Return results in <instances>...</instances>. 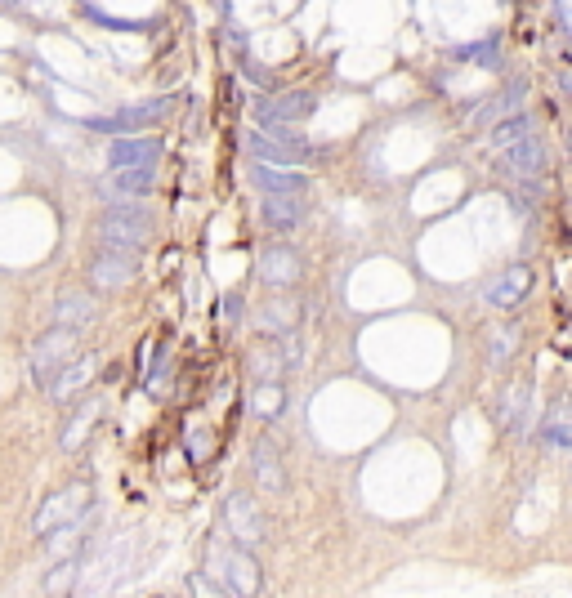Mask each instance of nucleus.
I'll list each match as a JSON object with an SVG mask.
<instances>
[{"label":"nucleus","mask_w":572,"mask_h":598,"mask_svg":"<svg viewBox=\"0 0 572 598\" xmlns=\"http://www.w3.org/2000/svg\"><path fill=\"white\" fill-rule=\"evenodd\" d=\"M219 563H224V572L215 581L228 585V594H260V567H255V558L246 549H224Z\"/></svg>","instance_id":"9"},{"label":"nucleus","mask_w":572,"mask_h":598,"mask_svg":"<svg viewBox=\"0 0 572 598\" xmlns=\"http://www.w3.org/2000/svg\"><path fill=\"white\" fill-rule=\"evenodd\" d=\"M541 447L550 451H572V398H559L555 407L546 411V420H541Z\"/></svg>","instance_id":"14"},{"label":"nucleus","mask_w":572,"mask_h":598,"mask_svg":"<svg viewBox=\"0 0 572 598\" xmlns=\"http://www.w3.org/2000/svg\"><path fill=\"white\" fill-rule=\"evenodd\" d=\"M300 273H304V268H300V250L282 246V241L260 255V277L269 286H295V282H300Z\"/></svg>","instance_id":"10"},{"label":"nucleus","mask_w":572,"mask_h":598,"mask_svg":"<svg viewBox=\"0 0 572 598\" xmlns=\"http://www.w3.org/2000/svg\"><path fill=\"white\" fill-rule=\"evenodd\" d=\"M519 353V326L505 322V326H492L488 331V366H505Z\"/></svg>","instance_id":"23"},{"label":"nucleus","mask_w":572,"mask_h":598,"mask_svg":"<svg viewBox=\"0 0 572 598\" xmlns=\"http://www.w3.org/2000/svg\"><path fill=\"white\" fill-rule=\"evenodd\" d=\"M224 523L228 532H233L242 545H260L264 540V518H260V505H255L246 491H237V496L224 500Z\"/></svg>","instance_id":"5"},{"label":"nucleus","mask_w":572,"mask_h":598,"mask_svg":"<svg viewBox=\"0 0 572 598\" xmlns=\"http://www.w3.org/2000/svg\"><path fill=\"white\" fill-rule=\"evenodd\" d=\"M564 90H568V94H572V76H564Z\"/></svg>","instance_id":"29"},{"label":"nucleus","mask_w":572,"mask_h":598,"mask_svg":"<svg viewBox=\"0 0 572 598\" xmlns=\"http://www.w3.org/2000/svg\"><path fill=\"white\" fill-rule=\"evenodd\" d=\"M286 366H291V362H286V353H282V344H278V340L251 353V371H255V380H260V384H264V380H278Z\"/></svg>","instance_id":"25"},{"label":"nucleus","mask_w":572,"mask_h":598,"mask_svg":"<svg viewBox=\"0 0 572 598\" xmlns=\"http://www.w3.org/2000/svg\"><path fill=\"white\" fill-rule=\"evenodd\" d=\"M523 94H528V85H510V90L505 94H492L488 103H479V108H474V125H497V117H510L514 108H519V99Z\"/></svg>","instance_id":"21"},{"label":"nucleus","mask_w":572,"mask_h":598,"mask_svg":"<svg viewBox=\"0 0 572 598\" xmlns=\"http://www.w3.org/2000/svg\"><path fill=\"white\" fill-rule=\"evenodd\" d=\"M85 514H90V487H85V482H72V487L54 491V496L41 505V514H36V536H50L54 527H68Z\"/></svg>","instance_id":"3"},{"label":"nucleus","mask_w":572,"mask_h":598,"mask_svg":"<svg viewBox=\"0 0 572 598\" xmlns=\"http://www.w3.org/2000/svg\"><path fill=\"white\" fill-rule=\"evenodd\" d=\"M251 179L260 183L264 192H286V197H304V192H309V175H300V170H291V166H269V161H255Z\"/></svg>","instance_id":"13"},{"label":"nucleus","mask_w":572,"mask_h":598,"mask_svg":"<svg viewBox=\"0 0 572 598\" xmlns=\"http://www.w3.org/2000/svg\"><path fill=\"white\" fill-rule=\"evenodd\" d=\"M528 134H537V125H532V117H523V112H510L505 121H497L492 125V148H510V143H519V139H528Z\"/></svg>","instance_id":"24"},{"label":"nucleus","mask_w":572,"mask_h":598,"mask_svg":"<svg viewBox=\"0 0 572 598\" xmlns=\"http://www.w3.org/2000/svg\"><path fill=\"white\" fill-rule=\"evenodd\" d=\"M264 326H269V331H291V326H295V304L278 299V304L264 313Z\"/></svg>","instance_id":"27"},{"label":"nucleus","mask_w":572,"mask_h":598,"mask_svg":"<svg viewBox=\"0 0 572 598\" xmlns=\"http://www.w3.org/2000/svg\"><path fill=\"white\" fill-rule=\"evenodd\" d=\"M72 581H76V563H63L59 572H50L45 590H50V594H63V590H72Z\"/></svg>","instance_id":"28"},{"label":"nucleus","mask_w":572,"mask_h":598,"mask_svg":"<svg viewBox=\"0 0 572 598\" xmlns=\"http://www.w3.org/2000/svg\"><path fill=\"white\" fill-rule=\"evenodd\" d=\"M278 407H282V389H278V380H264V389L255 393V411H260V416H278Z\"/></svg>","instance_id":"26"},{"label":"nucleus","mask_w":572,"mask_h":598,"mask_svg":"<svg viewBox=\"0 0 572 598\" xmlns=\"http://www.w3.org/2000/svg\"><path fill=\"white\" fill-rule=\"evenodd\" d=\"M497 420H501V429H510V433H523L532 420H537V398H532V384L528 380H514L510 389L501 393Z\"/></svg>","instance_id":"6"},{"label":"nucleus","mask_w":572,"mask_h":598,"mask_svg":"<svg viewBox=\"0 0 572 598\" xmlns=\"http://www.w3.org/2000/svg\"><path fill=\"white\" fill-rule=\"evenodd\" d=\"M139 273V250H121V246H103L99 259L90 264V282L99 291H121L126 282H135Z\"/></svg>","instance_id":"4"},{"label":"nucleus","mask_w":572,"mask_h":598,"mask_svg":"<svg viewBox=\"0 0 572 598\" xmlns=\"http://www.w3.org/2000/svg\"><path fill=\"white\" fill-rule=\"evenodd\" d=\"M251 469H255V482H260L264 491H282L286 487V469H282L273 442H260V447L251 451Z\"/></svg>","instance_id":"18"},{"label":"nucleus","mask_w":572,"mask_h":598,"mask_svg":"<svg viewBox=\"0 0 572 598\" xmlns=\"http://www.w3.org/2000/svg\"><path fill=\"white\" fill-rule=\"evenodd\" d=\"M148 188H152V166L108 170V179H103V197L108 201H139Z\"/></svg>","instance_id":"12"},{"label":"nucleus","mask_w":572,"mask_h":598,"mask_svg":"<svg viewBox=\"0 0 572 598\" xmlns=\"http://www.w3.org/2000/svg\"><path fill=\"white\" fill-rule=\"evenodd\" d=\"M90 375H94V358L76 353V358H72L68 366H63V371L54 375V380H50V389H45V393H50L54 402H63V398H72L76 389H85V384H90Z\"/></svg>","instance_id":"17"},{"label":"nucleus","mask_w":572,"mask_h":598,"mask_svg":"<svg viewBox=\"0 0 572 598\" xmlns=\"http://www.w3.org/2000/svg\"><path fill=\"white\" fill-rule=\"evenodd\" d=\"M170 112V99H152V103H143V108H126L121 117H112V121H94L99 130H139V125H152L157 117H166Z\"/></svg>","instance_id":"20"},{"label":"nucleus","mask_w":572,"mask_h":598,"mask_svg":"<svg viewBox=\"0 0 572 598\" xmlns=\"http://www.w3.org/2000/svg\"><path fill=\"white\" fill-rule=\"evenodd\" d=\"M528 286H532V268L528 264H510L505 273L497 277V282L483 291V299H488L492 308H514L523 295H528Z\"/></svg>","instance_id":"11"},{"label":"nucleus","mask_w":572,"mask_h":598,"mask_svg":"<svg viewBox=\"0 0 572 598\" xmlns=\"http://www.w3.org/2000/svg\"><path fill=\"white\" fill-rule=\"evenodd\" d=\"M90 322H94V299H90V295H81V291L59 295V304H54V326H72V331H85Z\"/></svg>","instance_id":"19"},{"label":"nucleus","mask_w":572,"mask_h":598,"mask_svg":"<svg viewBox=\"0 0 572 598\" xmlns=\"http://www.w3.org/2000/svg\"><path fill=\"white\" fill-rule=\"evenodd\" d=\"M76 358V331L72 326H54L50 335H41L32 349V375L41 389H50V380Z\"/></svg>","instance_id":"2"},{"label":"nucleus","mask_w":572,"mask_h":598,"mask_svg":"<svg viewBox=\"0 0 572 598\" xmlns=\"http://www.w3.org/2000/svg\"><path fill=\"white\" fill-rule=\"evenodd\" d=\"M161 157V143L157 139H117L108 148V166L112 170H126V166H157Z\"/></svg>","instance_id":"15"},{"label":"nucleus","mask_w":572,"mask_h":598,"mask_svg":"<svg viewBox=\"0 0 572 598\" xmlns=\"http://www.w3.org/2000/svg\"><path fill=\"white\" fill-rule=\"evenodd\" d=\"M99 241H103V246H121V250H143V246H148V210L117 201V206L103 215Z\"/></svg>","instance_id":"1"},{"label":"nucleus","mask_w":572,"mask_h":598,"mask_svg":"<svg viewBox=\"0 0 572 598\" xmlns=\"http://www.w3.org/2000/svg\"><path fill=\"white\" fill-rule=\"evenodd\" d=\"M309 112H313V94H304V90L273 94V99L255 103V117H260V125H300V121H309Z\"/></svg>","instance_id":"7"},{"label":"nucleus","mask_w":572,"mask_h":598,"mask_svg":"<svg viewBox=\"0 0 572 598\" xmlns=\"http://www.w3.org/2000/svg\"><path fill=\"white\" fill-rule=\"evenodd\" d=\"M501 170L514 179H537L541 170H546V143L537 139V134H528V139L510 143V148H501Z\"/></svg>","instance_id":"8"},{"label":"nucleus","mask_w":572,"mask_h":598,"mask_svg":"<svg viewBox=\"0 0 572 598\" xmlns=\"http://www.w3.org/2000/svg\"><path fill=\"white\" fill-rule=\"evenodd\" d=\"M99 411H103V402L99 398H90V402H81V411L72 416V424L63 429V451H81L85 447V433L99 424Z\"/></svg>","instance_id":"22"},{"label":"nucleus","mask_w":572,"mask_h":598,"mask_svg":"<svg viewBox=\"0 0 572 598\" xmlns=\"http://www.w3.org/2000/svg\"><path fill=\"white\" fill-rule=\"evenodd\" d=\"M264 219L278 233H291V228L304 224V197H286V192H264Z\"/></svg>","instance_id":"16"},{"label":"nucleus","mask_w":572,"mask_h":598,"mask_svg":"<svg viewBox=\"0 0 572 598\" xmlns=\"http://www.w3.org/2000/svg\"><path fill=\"white\" fill-rule=\"evenodd\" d=\"M564 143H568V152H572V130H568V139H564Z\"/></svg>","instance_id":"30"}]
</instances>
